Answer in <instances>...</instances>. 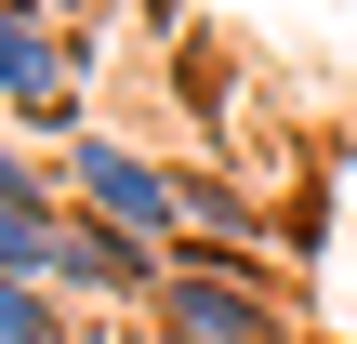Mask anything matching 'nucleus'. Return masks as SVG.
Masks as SVG:
<instances>
[{
    "label": "nucleus",
    "mask_w": 357,
    "mask_h": 344,
    "mask_svg": "<svg viewBox=\"0 0 357 344\" xmlns=\"http://www.w3.org/2000/svg\"><path fill=\"white\" fill-rule=\"evenodd\" d=\"M0 146H13V133H0Z\"/></svg>",
    "instance_id": "obj_8"
},
{
    "label": "nucleus",
    "mask_w": 357,
    "mask_h": 344,
    "mask_svg": "<svg viewBox=\"0 0 357 344\" xmlns=\"http://www.w3.org/2000/svg\"><path fill=\"white\" fill-rule=\"evenodd\" d=\"M53 186L106 225V239H132V252H185V172H159L132 133H66V159H53Z\"/></svg>",
    "instance_id": "obj_1"
},
{
    "label": "nucleus",
    "mask_w": 357,
    "mask_h": 344,
    "mask_svg": "<svg viewBox=\"0 0 357 344\" xmlns=\"http://www.w3.org/2000/svg\"><path fill=\"white\" fill-rule=\"evenodd\" d=\"M0 344H79L66 292H40V278H13V265H0Z\"/></svg>",
    "instance_id": "obj_6"
},
{
    "label": "nucleus",
    "mask_w": 357,
    "mask_h": 344,
    "mask_svg": "<svg viewBox=\"0 0 357 344\" xmlns=\"http://www.w3.org/2000/svg\"><path fill=\"white\" fill-rule=\"evenodd\" d=\"M79 344H159L146 318H79Z\"/></svg>",
    "instance_id": "obj_7"
},
{
    "label": "nucleus",
    "mask_w": 357,
    "mask_h": 344,
    "mask_svg": "<svg viewBox=\"0 0 357 344\" xmlns=\"http://www.w3.org/2000/svg\"><path fill=\"white\" fill-rule=\"evenodd\" d=\"M146 331L159 344H291V318H278V292H265L238 252H172Z\"/></svg>",
    "instance_id": "obj_2"
},
{
    "label": "nucleus",
    "mask_w": 357,
    "mask_h": 344,
    "mask_svg": "<svg viewBox=\"0 0 357 344\" xmlns=\"http://www.w3.org/2000/svg\"><path fill=\"white\" fill-rule=\"evenodd\" d=\"M0 106L26 133H93L79 119V53H66V27L40 0H0Z\"/></svg>",
    "instance_id": "obj_3"
},
{
    "label": "nucleus",
    "mask_w": 357,
    "mask_h": 344,
    "mask_svg": "<svg viewBox=\"0 0 357 344\" xmlns=\"http://www.w3.org/2000/svg\"><path fill=\"white\" fill-rule=\"evenodd\" d=\"M185 225H199V252H252V225H265V212H252L225 172H185Z\"/></svg>",
    "instance_id": "obj_5"
},
{
    "label": "nucleus",
    "mask_w": 357,
    "mask_h": 344,
    "mask_svg": "<svg viewBox=\"0 0 357 344\" xmlns=\"http://www.w3.org/2000/svg\"><path fill=\"white\" fill-rule=\"evenodd\" d=\"M66 225H79V199H66V186L26 159V146H0V265L53 292V252H66Z\"/></svg>",
    "instance_id": "obj_4"
}]
</instances>
